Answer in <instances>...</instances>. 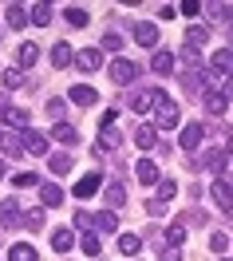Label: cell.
I'll list each match as a JSON object with an SVG mask.
<instances>
[{
  "label": "cell",
  "mask_w": 233,
  "mask_h": 261,
  "mask_svg": "<svg viewBox=\"0 0 233 261\" xmlns=\"http://www.w3.org/2000/svg\"><path fill=\"white\" fill-rule=\"evenodd\" d=\"M154 119H158V127H178V103L166 95V91H154Z\"/></svg>",
  "instance_id": "obj_1"
},
{
  "label": "cell",
  "mask_w": 233,
  "mask_h": 261,
  "mask_svg": "<svg viewBox=\"0 0 233 261\" xmlns=\"http://www.w3.org/2000/svg\"><path fill=\"white\" fill-rule=\"evenodd\" d=\"M134 75H138V64H131V60H123V56H119L115 64H111V80H115L119 87L134 83Z\"/></svg>",
  "instance_id": "obj_2"
},
{
  "label": "cell",
  "mask_w": 233,
  "mask_h": 261,
  "mask_svg": "<svg viewBox=\"0 0 233 261\" xmlns=\"http://www.w3.org/2000/svg\"><path fill=\"white\" fill-rule=\"evenodd\" d=\"M210 194H214V202L221 206V210H233V186H229V178H214Z\"/></svg>",
  "instance_id": "obj_3"
},
{
  "label": "cell",
  "mask_w": 233,
  "mask_h": 261,
  "mask_svg": "<svg viewBox=\"0 0 233 261\" xmlns=\"http://www.w3.org/2000/svg\"><path fill=\"white\" fill-rule=\"evenodd\" d=\"M20 147L28 150V154H40V159H44V154H48V139H44V135H40V130H24V143H20Z\"/></svg>",
  "instance_id": "obj_4"
},
{
  "label": "cell",
  "mask_w": 233,
  "mask_h": 261,
  "mask_svg": "<svg viewBox=\"0 0 233 261\" xmlns=\"http://www.w3.org/2000/svg\"><path fill=\"white\" fill-rule=\"evenodd\" d=\"M210 67H214V75H229V71H233V51H229V48L214 51V60H210Z\"/></svg>",
  "instance_id": "obj_5"
},
{
  "label": "cell",
  "mask_w": 233,
  "mask_h": 261,
  "mask_svg": "<svg viewBox=\"0 0 233 261\" xmlns=\"http://www.w3.org/2000/svg\"><path fill=\"white\" fill-rule=\"evenodd\" d=\"M201 139H206V127H201V123H190V127L182 130V150H198Z\"/></svg>",
  "instance_id": "obj_6"
},
{
  "label": "cell",
  "mask_w": 233,
  "mask_h": 261,
  "mask_svg": "<svg viewBox=\"0 0 233 261\" xmlns=\"http://www.w3.org/2000/svg\"><path fill=\"white\" fill-rule=\"evenodd\" d=\"M138 182H147V186H154V182H162L158 178V163H154V159H138Z\"/></svg>",
  "instance_id": "obj_7"
},
{
  "label": "cell",
  "mask_w": 233,
  "mask_h": 261,
  "mask_svg": "<svg viewBox=\"0 0 233 261\" xmlns=\"http://www.w3.org/2000/svg\"><path fill=\"white\" fill-rule=\"evenodd\" d=\"M134 44L154 48V44H158V28H154V24H134Z\"/></svg>",
  "instance_id": "obj_8"
},
{
  "label": "cell",
  "mask_w": 233,
  "mask_h": 261,
  "mask_svg": "<svg viewBox=\"0 0 233 261\" xmlns=\"http://www.w3.org/2000/svg\"><path fill=\"white\" fill-rule=\"evenodd\" d=\"M4 123H8V127H20V130H28L32 115L24 111V107H4Z\"/></svg>",
  "instance_id": "obj_9"
},
{
  "label": "cell",
  "mask_w": 233,
  "mask_h": 261,
  "mask_svg": "<svg viewBox=\"0 0 233 261\" xmlns=\"http://www.w3.org/2000/svg\"><path fill=\"white\" fill-rule=\"evenodd\" d=\"M75 64L83 67V71H99V64H103V51H99V48H87V51H79V56H75Z\"/></svg>",
  "instance_id": "obj_10"
},
{
  "label": "cell",
  "mask_w": 233,
  "mask_h": 261,
  "mask_svg": "<svg viewBox=\"0 0 233 261\" xmlns=\"http://www.w3.org/2000/svg\"><path fill=\"white\" fill-rule=\"evenodd\" d=\"M138 249H142V238H138V233H123V238H119V253H123V257H138Z\"/></svg>",
  "instance_id": "obj_11"
},
{
  "label": "cell",
  "mask_w": 233,
  "mask_h": 261,
  "mask_svg": "<svg viewBox=\"0 0 233 261\" xmlns=\"http://www.w3.org/2000/svg\"><path fill=\"white\" fill-rule=\"evenodd\" d=\"M225 107H229V95H225V91H206V111L210 115H221Z\"/></svg>",
  "instance_id": "obj_12"
},
{
  "label": "cell",
  "mask_w": 233,
  "mask_h": 261,
  "mask_svg": "<svg viewBox=\"0 0 233 261\" xmlns=\"http://www.w3.org/2000/svg\"><path fill=\"white\" fill-rule=\"evenodd\" d=\"M71 103H79V107H91V103H99V95H95V87H71Z\"/></svg>",
  "instance_id": "obj_13"
},
{
  "label": "cell",
  "mask_w": 233,
  "mask_h": 261,
  "mask_svg": "<svg viewBox=\"0 0 233 261\" xmlns=\"http://www.w3.org/2000/svg\"><path fill=\"white\" fill-rule=\"evenodd\" d=\"M99 174H87V178H79V186H75V198H91L95 190H99Z\"/></svg>",
  "instance_id": "obj_14"
},
{
  "label": "cell",
  "mask_w": 233,
  "mask_h": 261,
  "mask_svg": "<svg viewBox=\"0 0 233 261\" xmlns=\"http://www.w3.org/2000/svg\"><path fill=\"white\" fill-rule=\"evenodd\" d=\"M8 261H36V249L28 242H16L12 249H8Z\"/></svg>",
  "instance_id": "obj_15"
},
{
  "label": "cell",
  "mask_w": 233,
  "mask_h": 261,
  "mask_svg": "<svg viewBox=\"0 0 233 261\" xmlns=\"http://www.w3.org/2000/svg\"><path fill=\"white\" fill-rule=\"evenodd\" d=\"M71 242H75V238H71V229H55V233H51V249H55V253H67Z\"/></svg>",
  "instance_id": "obj_16"
},
{
  "label": "cell",
  "mask_w": 233,
  "mask_h": 261,
  "mask_svg": "<svg viewBox=\"0 0 233 261\" xmlns=\"http://www.w3.org/2000/svg\"><path fill=\"white\" fill-rule=\"evenodd\" d=\"M134 143H138L142 150H150L154 143H158V130H154V127H138V130H134Z\"/></svg>",
  "instance_id": "obj_17"
},
{
  "label": "cell",
  "mask_w": 233,
  "mask_h": 261,
  "mask_svg": "<svg viewBox=\"0 0 233 261\" xmlns=\"http://www.w3.org/2000/svg\"><path fill=\"white\" fill-rule=\"evenodd\" d=\"M150 107H154V91H138V95L131 99V111H138V115H147Z\"/></svg>",
  "instance_id": "obj_18"
},
{
  "label": "cell",
  "mask_w": 233,
  "mask_h": 261,
  "mask_svg": "<svg viewBox=\"0 0 233 261\" xmlns=\"http://www.w3.org/2000/svg\"><path fill=\"white\" fill-rule=\"evenodd\" d=\"M60 143H67V147H75L79 143V135H75V127H67V123H55V130H51Z\"/></svg>",
  "instance_id": "obj_19"
},
{
  "label": "cell",
  "mask_w": 233,
  "mask_h": 261,
  "mask_svg": "<svg viewBox=\"0 0 233 261\" xmlns=\"http://www.w3.org/2000/svg\"><path fill=\"white\" fill-rule=\"evenodd\" d=\"M40 198H44V206L51 210V206H60V202H64V190H60V186H51V182H48V186L40 190Z\"/></svg>",
  "instance_id": "obj_20"
},
{
  "label": "cell",
  "mask_w": 233,
  "mask_h": 261,
  "mask_svg": "<svg viewBox=\"0 0 233 261\" xmlns=\"http://www.w3.org/2000/svg\"><path fill=\"white\" fill-rule=\"evenodd\" d=\"M71 60H75V56H71L67 44H55V48H51V64H55V67H67Z\"/></svg>",
  "instance_id": "obj_21"
},
{
  "label": "cell",
  "mask_w": 233,
  "mask_h": 261,
  "mask_svg": "<svg viewBox=\"0 0 233 261\" xmlns=\"http://www.w3.org/2000/svg\"><path fill=\"white\" fill-rule=\"evenodd\" d=\"M28 20L44 28V24H48V20H51V4H32V12H28Z\"/></svg>",
  "instance_id": "obj_22"
},
{
  "label": "cell",
  "mask_w": 233,
  "mask_h": 261,
  "mask_svg": "<svg viewBox=\"0 0 233 261\" xmlns=\"http://www.w3.org/2000/svg\"><path fill=\"white\" fill-rule=\"evenodd\" d=\"M16 222H20V210H16V202H8V206L0 210V226H4V229H12Z\"/></svg>",
  "instance_id": "obj_23"
},
{
  "label": "cell",
  "mask_w": 233,
  "mask_h": 261,
  "mask_svg": "<svg viewBox=\"0 0 233 261\" xmlns=\"http://www.w3.org/2000/svg\"><path fill=\"white\" fill-rule=\"evenodd\" d=\"M107 206H123V202H127V190H123V186H119V182H111V186H107Z\"/></svg>",
  "instance_id": "obj_24"
},
{
  "label": "cell",
  "mask_w": 233,
  "mask_h": 261,
  "mask_svg": "<svg viewBox=\"0 0 233 261\" xmlns=\"http://www.w3.org/2000/svg\"><path fill=\"white\" fill-rule=\"evenodd\" d=\"M150 64H154V71H162V75H166L170 67H174V56H170V51H154V60H150Z\"/></svg>",
  "instance_id": "obj_25"
},
{
  "label": "cell",
  "mask_w": 233,
  "mask_h": 261,
  "mask_svg": "<svg viewBox=\"0 0 233 261\" xmlns=\"http://www.w3.org/2000/svg\"><path fill=\"white\" fill-rule=\"evenodd\" d=\"M64 16H67V24H71V28H87V20H91L83 8H67Z\"/></svg>",
  "instance_id": "obj_26"
},
{
  "label": "cell",
  "mask_w": 233,
  "mask_h": 261,
  "mask_svg": "<svg viewBox=\"0 0 233 261\" xmlns=\"http://www.w3.org/2000/svg\"><path fill=\"white\" fill-rule=\"evenodd\" d=\"M95 226H99L103 233H107V229H119V218H115V210H103L99 218H95Z\"/></svg>",
  "instance_id": "obj_27"
},
{
  "label": "cell",
  "mask_w": 233,
  "mask_h": 261,
  "mask_svg": "<svg viewBox=\"0 0 233 261\" xmlns=\"http://www.w3.org/2000/svg\"><path fill=\"white\" fill-rule=\"evenodd\" d=\"M0 147H4V154H20V150H24V147H20V139L12 135V130H8V135H0Z\"/></svg>",
  "instance_id": "obj_28"
},
{
  "label": "cell",
  "mask_w": 233,
  "mask_h": 261,
  "mask_svg": "<svg viewBox=\"0 0 233 261\" xmlns=\"http://www.w3.org/2000/svg\"><path fill=\"white\" fill-rule=\"evenodd\" d=\"M67 170H71V159H67V154H51V174H60V178H64Z\"/></svg>",
  "instance_id": "obj_29"
},
{
  "label": "cell",
  "mask_w": 233,
  "mask_h": 261,
  "mask_svg": "<svg viewBox=\"0 0 233 261\" xmlns=\"http://www.w3.org/2000/svg\"><path fill=\"white\" fill-rule=\"evenodd\" d=\"M186 44H190V48H201V44H206V28H201V24H194V28L186 32Z\"/></svg>",
  "instance_id": "obj_30"
},
{
  "label": "cell",
  "mask_w": 233,
  "mask_h": 261,
  "mask_svg": "<svg viewBox=\"0 0 233 261\" xmlns=\"http://www.w3.org/2000/svg\"><path fill=\"white\" fill-rule=\"evenodd\" d=\"M178 194V182L166 178V182H158V202H170V198Z\"/></svg>",
  "instance_id": "obj_31"
},
{
  "label": "cell",
  "mask_w": 233,
  "mask_h": 261,
  "mask_svg": "<svg viewBox=\"0 0 233 261\" xmlns=\"http://www.w3.org/2000/svg\"><path fill=\"white\" fill-rule=\"evenodd\" d=\"M36 60H40V48H36V44H24V48H20V64H24V67H32Z\"/></svg>",
  "instance_id": "obj_32"
},
{
  "label": "cell",
  "mask_w": 233,
  "mask_h": 261,
  "mask_svg": "<svg viewBox=\"0 0 233 261\" xmlns=\"http://www.w3.org/2000/svg\"><path fill=\"white\" fill-rule=\"evenodd\" d=\"M28 24V12L24 8H8V28H24Z\"/></svg>",
  "instance_id": "obj_33"
},
{
  "label": "cell",
  "mask_w": 233,
  "mask_h": 261,
  "mask_svg": "<svg viewBox=\"0 0 233 261\" xmlns=\"http://www.w3.org/2000/svg\"><path fill=\"white\" fill-rule=\"evenodd\" d=\"M123 44H127V40H123L119 32H107V36H103V48H107V51H123Z\"/></svg>",
  "instance_id": "obj_34"
},
{
  "label": "cell",
  "mask_w": 233,
  "mask_h": 261,
  "mask_svg": "<svg viewBox=\"0 0 233 261\" xmlns=\"http://www.w3.org/2000/svg\"><path fill=\"white\" fill-rule=\"evenodd\" d=\"M166 238H170V245H182L186 242V226H182V222H174V226L166 229Z\"/></svg>",
  "instance_id": "obj_35"
},
{
  "label": "cell",
  "mask_w": 233,
  "mask_h": 261,
  "mask_svg": "<svg viewBox=\"0 0 233 261\" xmlns=\"http://www.w3.org/2000/svg\"><path fill=\"white\" fill-rule=\"evenodd\" d=\"M99 249H103V242L95 238V233H91V238H83V253H87V257H99Z\"/></svg>",
  "instance_id": "obj_36"
},
{
  "label": "cell",
  "mask_w": 233,
  "mask_h": 261,
  "mask_svg": "<svg viewBox=\"0 0 233 261\" xmlns=\"http://www.w3.org/2000/svg\"><path fill=\"white\" fill-rule=\"evenodd\" d=\"M4 87H8V91L24 87V75H20V71H4Z\"/></svg>",
  "instance_id": "obj_37"
},
{
  "label": "cell",
  "mask_w": 233,
  "mask_h": 261,
  "mask_svg": "<svg viewBox=\"0 0 233 261\" xmlns=\"http://www.w3.org/2000/svg\"><path fill=\"white\" fill-rule=\"evenodd\" d=\"M24 222H28L32 229H40V226H44V210H40V206H36V210H28V214H24Z\"/></svg>",
  "instance_id": "obj_38"
},
{
  "label": "cell",
  "mask_w": 233,
  "mask_h": 261,
  "mask_svg": "<svg viewBox=\"0 0 233 261\" xmlns=\"http://www.w3.org/2000/svg\"><path fill=\"white\" fill-rule=\"evenodd\" d=\"M178 12H182V16H198L201 4H198V0H186V4H178Z\"/></svg>",
  "instance_id": "obj_39"
},
{
  "label": "cell",
  "mask_w": 233,
  "mask_h": 261,
  "mask_svg": "<svg viewBox=\"0 0 233 261\" xmlns=\"http://www.w3.org/2000/svg\"><path fill=\"white\" fill-rule=\"evenodd\" d=\"M75 226H79V229H87V226H95V218H91V214H83V210H79V214H75Z\"/></svg>",
  "instance_id": "obj_40"
},
{
  "label": "cell",
  "mask_w": 233,
  "mask_h": 261,
  "mask_svg": "<svg viewBox=\"0 0 233 261\" xmlns=\"http://www.w3.org/2000/svg\"><path fill=\"white\" fill-rule=\"evenodd\" d=\"M162 261H182V249H178V245H170V249H162Z\"/></svg>",
  "instance_id": "obj_41"
},
{
  "label": "cell",
  "mask_w": 233,
  "mask_h": 261,
  "mask_svg": "<svg viewBox=\"0 0 233 261\" xmlns=\"http://www.w3.org/2000/svg\"><path fill=\"white\" fill-rule=\"evenodd\" d=\"M210 245H214L217 253H221V249H225V245H229V238H225V233H214V238H210Z\"/></svg>",
  "instance_id": "obj_42"
},
{
  "label": "cell",
  "mask_w": 233,
  "mask_h": 261,
  "mask_svg": "<svg viewBox=\"0 0 233 261\" xmlns=\"http://www.w3.org/2000/svg\"><path fill=\"white\" fill-rule=\"evenodd\" d=\"M162 210H166V202H158V198H150V202H147V214H162Z\"/></svg>",
  "instance_id": "obj_43"
},
{
  "label": "cell",
  "mask_w": 233,
  "mask_h": 261,
  "mask_svg": "<svg viewBox=\"0 0 233 261\" xmlns=\"http://www.w3.org/2000/svg\"><path fill=\"white\" fill-rule=\"evenodd\" d=\"M198 51H201V48H190V44H182V56L190 60V64H198Z\"/></svg>",
  "instance_id": "obj_44"
},
{
  "label": "cell",
  "mask_w": 233,
  "mask_h": 261,
  "mask_svg": "<svg viewBox=\"0 0 233 261\" xmlns=\"http://www.w3.org/2000/svg\"><path fill=\"white\" fill-rule=\"evenodd\" d=\"M12 182H16V186H36V174H16Z\"/></svg>",
  "instance_id": "obj_45"
},
{
  "label": "cell",
  "mask_w": 233,
  "mask_h": 261,
  "mask_svg": "<svg viewBox=\"0 0 233 261\" xmlns=\"http://www.w3.org/2000/svg\"><path fill=\"white\" fill-rule=\"evenodd\" d=\"M158 16H162V20H174V16H178V8H174V4H166V8H158Z\"/></svg>",
  "instance_id": "obj_46"
},
{
  "label": "cell",
  "mask_w": 233,
  "mask_h": 261,
  "mask_svg": "<svg viewBox=\"0 0 233 261\" xmlns=\"http://www.w3.org/2000/svg\"><path fill=\"white\" fill-rule=\"evenodd\" d=\"M0 178H4V163H0Z\"/></svg>",
  "instance_id": "obj_47"
}]
</instances>
